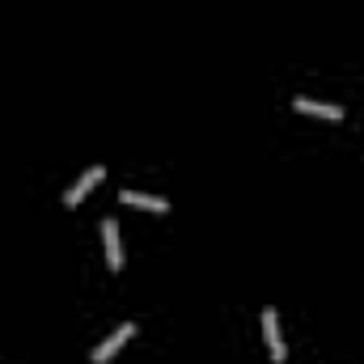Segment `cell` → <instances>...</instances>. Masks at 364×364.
Here are the masks:
<instances>
[{
    "mask_svg": "<svg viewBox=\"0 0 364 364\" xmlns=\"http://www.w3.org/2000/svg\"><path fill=\"white\" fill-rule=\"evenodd\" d=\"M102 178H106V170H102V166H90V170H85L81 178L73 182V186H68L64 203H68V208H77V203H81V199H85V195L93 191V182H102Z\"/></svg>",
    "mask_w": 364,
    "mask_h": 364,
    "instance_id": "3",
    "label": "cell"
},
{
    "mask_svg": "<svg viewBox=\"0 0 364 364\" xmlns=\"http://www.w3.org/2000/svg\"><path fill=\"white\" fill-rule=\"evenodd\" d=\"M263 335H267L272 360L284 364V360H288V352H284V335H279V314H275V309H263Z\"/></svg>",
    "mask_w": 364,
    "mask_h": 364,
    "instance_id": "1",
    "label": "cell"
},
{
    "mask_svg": "<svg viewBox=\"0 0 364 364\" xmlns=\"http://www.w3.org/2000/svg\"><path fill=\"white\" fill-rule=\"evenodd\" d=\"M102 237H106V263H110V272H119V267H123V246H119V225H114V216L102 220Z\"/></svg>",
    "mask_w": 364,
    "mask_h": 364,
    "instance_id": "4",
    "label": "cell"
},
{
    "mask_svg": "<svg viewBox=\"0 0 364 364\" xmlns=\"http://www.w3.org/2000/svg\"><path fill=\"white\" fill-rule=\"evenodd\" d=\"M292 106H296L301 114H314V119H331V123H335V119H343V106H331V102H309V97H296Z\"/></svg>",
    "mask_w": 364,
    "mask_h": 364,
    "instance_id": "5",
    "label": "cell"
},
{
    "mask_svg": "<svg viewBox=\"0 0 364 364\" xmlns=\"http://www.w3.org/2000/svg\"><path fill=\"white\" fill-rule=\"evenodd\" d=\"M127 208H149V212H170V203L161 199V195H144V191H123L119 195Z\"/></svg>",
    "mask_w": 364,
    "mask_h": 364,
    "instance_id": "6",
    "label": "cell"
},
{
    "mask_svg": "<svg viewBox=\"0 0 364 364\" xmlns=\"http://www.w3.org/2000/svg\"><path fill=\"white\" fill-rule=\"evenodd\" d=\"M132 335H136V326H132V322H123V326H119V331H114V335H110L106 343H97V348H93V364L114 360V352H119V348H123V343H127Z\"/></svg>",
    "mask_w": 364,
    "mask_h": 364,
    "instance_id": "2",
    "label": "cell"
}]
</instances>
